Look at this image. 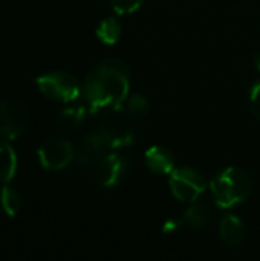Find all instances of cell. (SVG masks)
<instances>
[{"mask_svg":"<svg viewBox=\"0 0 260 261\" xmlns=\"http://www.w3.org/2000/svg\"><path fill=\"white\" fill-rule=\"evenodd\" d=\"M97 128L106 136L112 148L126 147L135 138V116L123 104L109 107L101 110Z\"/></svg>","mask_w":260,"mask_h":261,"instance_id":"cell-3","label":"cell"},{"mask_svg":"<svg viewBox=\"0 0 260 261\" xmlns=\"http://www.w3.org/2000/svg\"><path fill=\"white\" fill-rule=\"evenodd\" d=\"M256 67L259 69V72H260V55L256 58Z\"/></svg>","mask_w":260,"mask_h":261,"instance_id":"cell-20","label":"cell"},{"mask_svg":"<svg viewBox=\"0 0 260 261\" xmlns=\"http://www.w3.org/2000/svg\"><path fill=\"white\" fill-rule=\"evenodd\" d=\"M129 168V161L121 153H107L104 158H101L97 162L95 171H93V180L100 188L112 190L116 188Z\"/></svg>","mask_w":260,"mask_h":261,"instance_id":"cell-7","label":"cell"},{"mask_svg":"<svg viewBox=\"0 0 260 261\" xmlns=\"http://www.w3.org/2000/svg\"><path fill=\"white\" fill-rule=\"evenodd\" d=\"M210 190L216 205L222 210H228L248 199L253 182L247 171L228 167L210 182Z\"/></svg>","mask_w":260,"mask_h":261,"instance_id":"cell-2","label":"cell"},{"mask_svg":"<svg viewBox=\"0 0 260 261\" xmlns=\"http://www.w3.org/2000/svg\"><path fill=\"white\" fill-rule=\"evenodd\" d=\"M17 173V154L8 141H0V184H9Z\"/></svg>","mask_w":260,"mask_h":261,"instance_id":"cell-12","label":"cell"},{"mask_svg":"<svg viewBox=\"0 0 260 261\" xmlns=\"http://www.w3.org/2000/svg\"><path fill=\"white\" fill-rule=\"evenodd\" d=\"M0 205L6 216L15 217L21 210V196L15 190L3 187L0 191Z\"/></svg>","mask_w":260,"mask_h":261,"instance_id":"cell-15","label":"cell"},{"mask_svg":"<svg viewBox=\"0 0 260 261\" xmlns=\"http://www.w3.org/2000/svg\"><path fill=\"white\" fill-rule=\"evenodd\" d=\"M97 37L104 44H115L121 37V24L116 18L109 17L103 20L97 28Z\"/></svg>","mask_w":260,"mask_h":261,"instance_id":"cell-14","label":"cell"},{"mask_svg":"<svg viewBox=\"0 0 260 261\" xmlns=\"http://www.w3.org/2000/svg\"><path fill=\"white\" fill-rule=\"evenodd\" d=\"M38 90L49 99L70 102L75 101L81 93L78 80L67 72H49L37 78Z\"/></svg>","mask_w":260,"mask_h":261,"instance_id":"cell-4","label":"cell"},{"mask_svg":"<svg viewBox=\"0 0 260 261\" xmlns=\"http://www.w3.org/2000/svg\"><path fill=\"white\" fill-rule=\"evenodd\" d=\"M221 242L228 248H238L245 237V226L242 220L233 214L224 216L221 226H219Z\"/></svg>","mask_w":260,"mask_h":261,"instance_id":"cell-11","label":"cell"},{"mask_svg":"<svg viewBox=\"0 0 260 261\" xmlns=\"http://www.w3.org/2000/svg\"><path fill=\"white\" fill-rule=\"evenodd\" d=\"M211 220V210L207 203H195L184 216V223L193 229H201Z\"/></svg>","mask_w":260,"mask_h":261,"instance_id":"cell-13","label":"cell"},{"mask_svg":"<svg viewBox=\"0 0 260 261\" xmlns=\"http://www.w3.org/2000/svg\"><path fill=\"white\" fill-rule=\"evenodd\" d=\"M127 110L136 118V116H146L150 110L149 101L143 95H133L127 104Z\"/></svg>","mask_w":260,"mask_h":261,"instance_id":"cell-18","label":"cell"},{"mask_svg":"<svg viewBox=\"0 0 260 261\" xmlns=\"http://www.w3.org/2000/svg\"><path fill=\"white\" fill-rule=\"evenodd\" d=\"M29 124L26 106L17 99H6L0 104V139L14 141L21 136Z\"/></svg>","mask_w":260,"mask_h":261,"instance_id":"cell-6","label":"cell"},{"mask_svg":"<svg viewBox=\"0 0 260 261\" xmlns=\"http://www.w3.org/2000/svg\"><path fill=\"white\" fill-rule=\"evenodd\" d=\"M130 89L129 69L116 58L95 64L86 75L81 93L93 112L121 106Z\"/></svg>","mask_w":260,"mask_h":261,"instance_id":"cell-1","label":"cell"},{"mask_svg":"<svg viewBox=\"0 0 260 261\" xmlns=\"http://www.w3.org/2000/svg\"><path fill=\"white\" fill-rule=\"evenodd\" d=\"M38 161L41 167L48 171H60L66 168L75 158L74 145L60 138L48 139L38 148Z\"/></svg>","mask_w":260,"mask_h":261,"instance_id":"cell-8","label":"cell"},{"mask_svg":"<svg viewBox=\"0 0 260 261\" xmlns=\"http://www.w3.org/2000/svg\"><path fill=\"white\" fill-rule=\"evenodd\" d=\"M146 165L155 174H170L175 170L173 154L161 145H155L146 151Z\"/></svg>","mask_w":260,"mask_h":261,"instance_id":"cell-10","label":"cell"},{"mask_svg":"<svg viewBox=\"0 0 260 261\" xmlns=\"http://www.w3.org/2000/svg\"><path fill=\"white\" fill-rule=\"evenodd\" d=\"M144 0H110L112 9L120 15H129L136 12Z\"/></svg>","mask_w":260,"mask_h":261,"instance_id":"cell-17","label":"cell"},{"mask_svg":"<svg viewBox=\"0 0 260 261\" xmlns=\"http://www.w3.org/2000/svg\"><path fill=\"white\" fill-rule=\"evenodd\" d=\"M169 185L179 202H196L207 190V180L193 168H175L170 173Z\"/></svg>","mask_w":260,"mask_h":261,"instance_id":"cell-5","label":"cell"},{"mask_svg":"<svg viewBox=\"0 0 260 261\" xmlns=\"http://www.w3.org/2000/svg\"><path fill=\"white\" fill-rule=\"evenodd\" d=\"M86 119V110L84 107L75 106V107H69L64 109L60 115H58V122L64 127V128H78Z\"/></svg>","mask_w":260,"mask_h":261,"instance_id":"cell-16","label":"cell"},{"mask_svg":"<svg viewBox=\"0 0 260 261\" xmlns=\"http://www.w3.org/2000/svg\"><path fill=\"white\" fill-rule=\"evenodd\" d=\"M250 109L251 113L256 116V119L260 121V83H257L253 89H251V95H250Z\"/></svg>","mask_w":260,"mask_h":261,"instance_id":"cell-19","label":"cell"},{"mask_svg":"<svg viewBox=\"0 0 260 261\" xmlns=\"http://www.w3.org/2000/svg\"><path fill=\"white\" fill-rule=\"evenodd\" d=\"M109 150H112V145L109 144L106 136L98 128H95L93 132L87 133L80 142L75 151V159L80 165L93 164L104 158L109 153Z\"/></svg>","mask_w":260,"mask_h":261,"instance_id":"cell-9","label":"cell"}]
</instances>
